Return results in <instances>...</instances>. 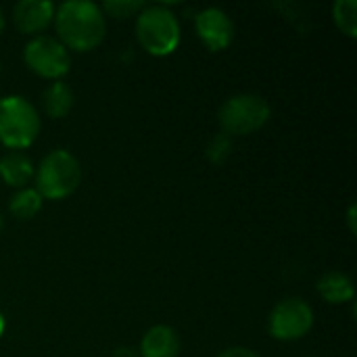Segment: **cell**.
<instances>
[{
  "label": "cell",
  "instance_id": "cell-14",
  "mask_svg": "<svg viewBox=\"0 0 357 357\" xmlns=\"http://www.w3.org/2000/svg\"><path fill=\"white\" fill-rule=\"evenodd\" d=\"M8 209L19 220H31L42 209V197L36 188H21L13 195Z\"/></svg>",
  "mask_w": 357,
  "mask_h": 357
},
{
  "label": "cell",
  "instance_id": "cell-10",
  "mask_svg": "<svg viewBox=\"0 0 357 357\" xmlns=\"http://www.w3.org/2000/svg\"><path fill=\"white\" fill-rule=\"evenodd\" d=\"M180 337L169 326H153L140 341V357H178Z\"/></svg>",
  "mask_w": 357,
  "mask_h": 357
},
{
  "label": "cell",
  "instance_id": "cell-15",
  "mask_svg": "<svg viewBox=\"0 0 357 357\" xmlns=\"http://www.w3.org/2000/svg\"><path fill=\"white\" fill-rule=\"evenodd\" d=\"M333 15H335V23L339 25V29L343 33H347L349 38L357 36V2L356 0H337L333 6Z\"/></svg>",
  "mask_w": 357,
  "mask_h": 357
},
{
  "label": "cell",
  "instance_id": "cell-11",
  "mask_svg": "<svg viewBox=\"0 0 357 357\" xmlns=\"http://www.w3.org/2000/svg\"><path fill=\"white\" fill-rule=\"evenodd\" d=\"M33 176V163L21 151H10L0 157V178L8 186L23 188Z\"/></svg>",
  "mask_w": 357,
  "mask_h": 357
},
{
  "label": "cell",
  "instance_id": "cell-20",
  "mask_svg": "<svg viewBox=\"0 0 357 357\" xmlns=\"http://www.w3.org/2000/svg\"><path fill=\"white\" fill-rule=\"evenodd\" d=\"M347 222H349V228H351V232H356V205H351V207H349Z\"/></svg>",
  "mask_w": 357,
  "mask_h": 357
},
{
  "label": "cell",
  "instance_id": "cell-4",
  "mask_svg": "<svg viewBox=\"0 0 357 357\" xmlns=\"http://www.w3.org/2000/svg\"><path fill=\"white\" fill-rule=\"evenodd\" d=\"M40 134V115L23 96L0 98V142L8 149H27Z\"/></svg>",
  "mask_w": 357,
  "mask_h": 357
},
{
  "label": "cell",
  "instance_id": "cell-2",
  "mask_svg": "<svg viewBox=\"0 0 357 357\" xmlns=\"http://www.w3.org/2000/svg\"><path fill=\"white\" fill-rule=\"evenodd\" d=\"M136 38L146 52L165 56L180 44V23L167 6L146 4L136 17Z\"/></svg>",
  "mask_w": 357,
  "mask_h": 357
},
{
  "label": "cell",
  "instance_id": "cell-1",
  "mask_svg": "<svg viewBox=\"0 0 357 357\" xmlns=\"http://www.w3.org/2000/svg\"><path fill=\"white\" fill-rule=\"evenodd\" d=\"M59 42L69 50L96 48L107 33V19L98 4L88 0H69L54 15Z\"/></svg>",
  "mask_w": 357,
  "mask_h": 357
},
{
  "label": "cell",
  "instance_id": "cell-23",
  "mask_svg": "<svg viewBox=\"0 0 357 357\" xmlns=\"http://www.w3.org/2000/svg\"><path fill=\"white\" fill-rule=\"evenodd\" d=\"M2 228H4V220H2V215H0V232H2Z\"/></svg>",
  "mask_w": 357,
  "mask_h": 357
},
{
  "label": "cell",
  "instance_id": "cell-12",
  "mask_svg": "<svg viewBox=\"0 0 357 357\" xmlns=\"http://www.w3.org/2000/svg\"><path fill=\"white\" fill-rule=\"evenodd\" d=\"M318 293L328 301V303H345L351 301L356 295L354 282L347 274L341 272H328L318 280Z\"/></svg>",
  "mask_w": 357,
  "mask_h": 357
},
{
  "label": "cell",
  "instance_id": "cell-5",
  "mask_svg": "<svg viewBox=\"0 0 357 357\" xmlns=\"http://www.w3.org/2000/svg\"><path fill=\"white\" fill-rule=\"evenodd\" d=\"M270 102L259 94H234L218 113L220 126L228 136H247L270 119Z\"/></svg>",
  "mask_w": 357,
  "mask_h": 357
},
{
  "label": "cell",
  "instance_id": "cell-7",
  "mask_svg": "<svg viewBox=\"0 0 357 357\" xmlns=\"http://www.w3.org/2000/svg\"><path fill=\"white\" fill-rule=\"evenodd\" d=\"M314 312L303 299H284L270 314V335L278 341H297L312 331Z\"/></svg>",
  "mask_w": 357,
  "mask_h": 357
},
{
  "label": "cell",
  "instance_id": "cell-17",
  "mask_svg": "<svg viewBox=\"0 0 357 357\" xmlns=\"http://www.w3.org/2000/svg\"><path fill=\"white\" fill-rule=\"evenodd\" d=\"M146 4L142 0H107L102 4L100 10L109 13L111 17H117V19H123V17H130L134 13H140Z\"/></svg>",
  "mask_w": 357,
  "mask_h": 357
},
{
  "label": "cell",
  "instance_id": "cell-19",
  "mask_svg": "<svg viewBox=\"0 0 357 357\" xmlns=\"http://www.w3.org/2000/svg\"><path fill=\"white\" fill-rule=\"evenodd\" d=\"M113 357H140V354L132 347H119V349H115Z\"/></svg>",
  "mask_w": 357,
  "mask_h": 357
},
{
  "label": "cell",
  "instance_id": "cell-13",
  "mask_svg": "<svg viewBox=\"0 0 357 357\" xmlns=\"http://www.w3.org/2000/svg\"><path fill=\"white\" fill-rule=\"evenodd\" d=\"M42 107H44V111H46L48 117H54V119L65 117L71 111V107H73V90L65 82H59L56 79L54 84H50L44 90V94H42Z\"/></svg>",
  "mask_w": 357,
  "mask_h": 357
},
{
  "label": "cell",
  "instance_id": "cell-21",
  "mask_svg": "<svg viewBox=\"0 0 357 357\" xmlns=\"http://www.w3.org/2000/svg\"><path fill=\"white\" fill-rule=\"evenodd\" d=\"M4 326H6V324H4V318H2V314H0V337L4 335Z\"/></svg>",
  "mask_w": 357,
  "mask_h": 357
},
{
  "label": "cell",
  "instance_id": "cell-24",
  "mask_svg": "<svg viewBox=\"0 0 357 357\" xmlns=\"http://www.w3.org/2000/svg\"><path fill=\"white\" fill-rule=\"evenodd\" d=\"M0 73H2V63H0Z\"/></svg>",
  "mask_w": 357,
  "mask_h": 357
},
{
  "label": "cell",
  "instance_id": "cell-8",
  "mask_svg": "<svg viewBox=\"0 0 357 357\" xmlns=\"http://www.w3.org/2000/svg\"><path fill=\"white\" fill-rule=\"evenodd\" d=\"M197 33L209 50H224L234 40V21L230 15L218 6L203 8L197 19Z\"/></svg>",
  "mask_w": 357,
  "mask_h": 357
},
{
  "label": "cell",
  "instance_id": "cell-9",
  "mask_svg": "<svg viewBox=\"0 0 357 357\" xmlns=\"http://www.w3.org/2000/svg\"><path fill=\"white\" fill-rule=\"evenodd\" d=\"M54 19V4L48 0H21L13 8V21L23 33H40Z\"/></svg>",
  "mask_w": 357,
  "mask_h": 357
},
{
  "label": "cell",
  "instance_id": "cell-16",
  "mask_svg": "<svg viewBox=\"0 0 357 357\" xmlns=\"http://www.w3.org/2000/svg\"><path fill=\"white\" fill-rule=\"evenodd\" d=\"M230 153H232V136H228V134H224V132L215 134V136L207 142V149H205V157H207L211 163H215V165L224 163V161L230 157Z\"/></svg>",
  "mask_w": 357,
  "mask_h": 357
},
{
  "label": "cell",
  "instance_id": "cell-22",
  "mask_svg": "<svg viewBox=\"0 0 357 357\" xmlns=\"http://www.w3.org/2000/svg\"><path fill=\"white\" fill-rule=\"evenodd\" d=\"M2 29H4V15H2V8H0V33H2Z\"/></svg>",
  "mask_w": 357,
  "mask_h": 357
},
{
  "label": "cell",
  "instance_id": "cell-6",
  "mask_svg": "<svg viewBox=\"0 0 357 357\" xmlns=\"http://www.w3.org/2000/svg\"><path fill=\"white\" fill-rule=\"evenodd\" d=\"M23 59L33 73L48 77V79L63 77L71 67L69 50L52 36L31 38L23 50Z\"/></svg>",
  "mask_w": 357,
  "mask_h": 357
},
{
  "label": "cell",
  "instance_id": "cell-3",
  "mask_svg": "<svg viewBox=\"0 0 357 357\" xmlns=\"http://www.w3.org/2000/svg\"><path fill=\"white\" fill-rule=\"evenodd\" d=\"M82 180V167L79 161L65 149L50 151L38 172H36V190L42 199H65L75 192Z\"/></svg>",
  "mask_w": 357,
  "mask_h": 357
},
{
  "label": "cell",
  "instance_id": "cell-18",
  "mask_svg": "<svg viewBox=\"0 0 357 357\" xmlns=\"http://www.w3.org/2000/svg\"><path fill=\"white\" fill-rule=\"evenodd\" d=\"M218 357H259L255 351L247 349V347H230L226 351H222Z\"/></svg>",
  "mask_w": 357,
  "mask_h": 357
}]
</instances>
